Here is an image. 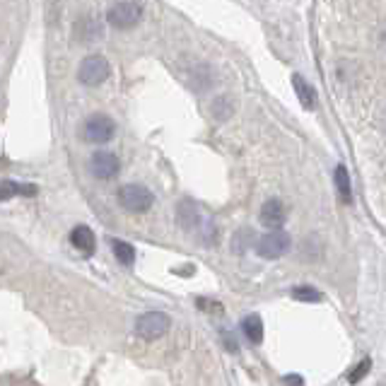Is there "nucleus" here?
<instances>
[{
	"instance_id": "nucleus-1",
	"label": "nucleus",
	"mask_w": 386,
	"mask_h": 386,
	"mask_svg": "<svg viewBox=\"0 0 386 386\" xmlns=\"http://www.w3.org/2000/svg\"><path fill=\"white\" fill-rule=\"evenodd\" d=\"M118 203L128 213H148L155 203V195L143 183H126L118 191Z\"/></svg>"
},
{
	"instance_id": "nucleus-2",
	"label": "nucleus",
	"mask_w": 386,
	"mask_h": 386,
	"mask_svg": "<svg viewBox=\"0 0 386 386\" xmlns=\"http://www.w3.org/2000/svg\"><path fill=\"white\" fill-rule=\"evenodd\" d=\"M109 73H111L109 61L99 54H92V56H87V59H82L80 68H78V80L85 87H99L102 82H106Z\"/></svg>"
},
{
	"instance_id": "nucleus-3",
	"label": "nucleus",
	"mask_w": 386,
	"mask_h": 386,
	"mask_svg": "<svg viewBox=\"0 0 386 386\" xmlns=\"http://www.w3.org/2000/svg\"><path fill=\"white\" fill-rule=\"evenodd\" d=\"M143 20V5L136 0H121L106 12V22L116 29H131Z\"/></svg>"
},
{
	"instance_id": "nucleus-4",
	"label": "nucleus",
	"mask_w": 386,
	"mask_h": 386,
	"mask_svg": "<svg viewBox=\"0 0 386 386\" xmlns=\"http://www.w3.org/2000/svg\"><path fill=\"white\" fill-rule=\"evenodd\" d=\"M169 326H172V319L164 312H145L136 319V333L143 340L162 338L164 333H169Z\"/></svg>"
},
{
	"instance_id": "nucleus-5",
	"label": "nucleus",
	"mask_w": 386,
	"mask_h": 386,
	"mask_svg": "<svg viewBox=\"0 0 386 386\" xmlns=\"http://www.w3.org/2000/svg\"><path fill=\"white\" fill-rule=\"evenodd\" d=\"M113 136H116V123H113L109 116H104V113H94V116L87 118L85 126H82V138H85L87 143L102 145V143H109Z\"/></svg>"
},
{
	"instance_id": "nucleus-6",
	"label": "nucleus",
	"mask_w": 386,
	"mask_h": 386,
	"mask_svg": "<svg viewBox=\"0 0 386 386\" xmlns=\"http://www.w3.org/2000/svg\"><path fill=\"white\" fill-rule=\"evenodd\" d=\"M290 246H293V239H290L288 232L283 230H273L268 234H263L261 239H258L256 244V251L261 258H280L290 251Z\"/></svg>"
},
{
	"instance_id": "nucleus-7",
	"label": "nucleus",
	"mask_w": 386,
	"mask_h": 386,
	"mask_svg": "<svg viewBox=\"0 0 386 386\" xmlns=\"http://www.w3.org/2000/svg\"><path fill=\"white\" fill-rule=\"evenodd\" d=\"M90 169L97 179L109 181L121 172V162H118V157L113 153H94L90 160Z\"/></svg>"
},
{
	"instance_id": "nucleus-8",
	"label": "nucleus",
	"mask_w": 386,
	"mask_h": 386,
	"mask_svg": "<svg viewBox=\"0 0 386 386\" xmlns=\"http://www.w3.org/2000/svg\"><path fill=\"white\" fill-rule=\"evenodd\" d=\"M285 218H288V215H285V205L280 198H268L261 205V223L268 227L270 232L280 230L285 225Z\"/></svg>"
},
{
	"instance_id": "nucleus-9",
	"label": "nucleus",
	"mask_w": 386,
	"mask_h": 386,
	"mask_svg": "<svg viewBox=\"0 0 386 386\" xmlns=\"http://www.w3.org/2000/svg\"><path fill=\"white\" fill-rule=\"evenodd\" d=\"M71 244L78 251H82L85 256H92L94 254V246H97V239H94V232L87 225H78L71 232Z\"/></svg>"
},
{
	"instance_id": "nucleus-10",
	"label": "nucleus",
	"mask_w": 386,
	"mask_h": 386,
	"mask_svg": "<svg viewBox=\"0 0 386 386\" xmlns=\"http://www.w3.org/2000/svg\"><path fill=\"white\" fill-rule=\"evenodd\" d=\"M75 36H78L80 41L90 44V41H97L104 36V27L99 24L94 17H82V20L75 24Z\"/></svg>"
},
{
	"instance_id": "nucleus-11",
	"label": "nucleus",
	"mask_w": 386,
	"mask_h": 386,
	"mask_svg": "<svg viewBox=\"0 0 386 386\" xmlns=\"http://www.w3.org/2000/svg\"><path fill=\"white\" fill-rule=\"evenodd\" d=\"M176 213H179V223L186 232H193L200 227V215H198V205L193 203V200H181L179 208H176Z\"/></svg>"
},
{
	"instance_id": "nucleus-12",
	"label": "nucleus",
	"mask_w": 386,
	"mask_h": 386,
	"mask_svg": "<svg viewBox=\"0 0 386 386\" xmlns=\"http://www.w3.org/2000/svg\"><path fill=\"white\" fill-rule=\"evenodd\" d=\"M335 191H338V198L343 200V203H350L352 200V183H350V172H347L345 164H338L335 167Z\"/></svg>"
},
{
	"instance_id": "nucleus-13",
	"label": "nucleus",
	"mask_w": 386,
	"mask_h": 386,
	"mask_svg": "<svg viewBox=\"0 0 386 386\" xmlns=\"http://www.w3.org/2000/svg\"><path fill=\"white\" fill-rule=\"evenodd\" d=\"M293 87H295V94L300 97V102L305 109H314L316 106V92H314V87L309 85V82L302 78V75H293Z\"/></svg>"
},
{
	"instance_id": "nucleus-14",
	"label": "nucleus",
	"mask_w": 386,
	"mask_h": 386,
	"mask_svg": "<svg viewBox=\"0 0 386 386\" xmlns=\"http://www.w3.org/2000/svg\"><path fill=\"white\" fill-rule=\"evenodd\" d=\"M242 331L246 335V340H249L251 345H258L263 340V321L258 314H249L246 319L242 321Z\"/></svg>"
},
{
	"instance_id": "nucleus-15",
	"label": "nucleus",
	"mask_w": 386,
	"mask_h": 386,
	"mask_svg": "<svg viewBox=\"0 0 386 386\" xmlns=\"http://www.w3.org/2000/svg\"><path fill=\"white\" fill-rule=\"evenodd\" d=\"M36 186L31 183H17V181H3L0 183V200H10L15 195H34Z\"/></svg>"
},
{
	"instance_id": "nucleus-16",
	"label": "nucleus",
	"mask_w": 386,
	"mask_h": 386,
	"mask_svg": "<svg viewBox=\"0 0 386 386\" xmlns=\"http://www.w3.org/2000/svg\"><path fill=\"white\" fill-rule=\"evenodd\" d=\"M111 249H113V256H116L118 263L123 265H133L136 263V249L128 244V242H121V239H113L111 242Z\"/></svg>"
},
{
	"instance_id": "nucleus-17",
	"label": "nucleus",
	"mask_w": 386,
	"mask_h": 386,
	"mask_svg": "<svg viewBox=\"0 0 386 386\" xmlns=\"http://www.w3.org/2000/svg\"><path fill=\"white\" fill-rule=\"evenodd\" d=\"M210 85H213L210 68H208V66H198V68H195V71L191 73V87H193V90H198V92H205Z\"/></svg>"
},
{
	"instance_id": "nucleus-18",
	"label": "nucleus",
	"mask_w": 386,
	"mask_h": 386,
	"mask_svg": "<svg viewBox=\"0 0 386 386\" xmlns=\"http://www.w3.org/2000/svg\"><path fill=\"white\" fill-rule=\"evenodd\" d=\"M232 111H234V104H232V99L230 97H218V99H213V104H210V113L218 121H227V118L232 116Z\"/></svg>"
},
{
	"instance_id": "nucleus-19",
	"label": "nucleus",
	"mask_w": 386,
	"mask_h": 386,
	"mask_svg": "<svg viewBox=\"0 0 386 386\" xmlns=\"http://www.w3.org/2000/svg\"><path fill=\"white\" fill-rule=\"evenodd\" d=\"M293 297L297 302H321L324 300V295H321L316 288H309V285H297L293 290Z\"/></svg>"
},
{
	"instance_id": "nucleus-20",
	"label": "nucleus",
	"mask_w": 386,
	"mask_h": 386,
	"mask_svg": "<svg viewBox=\"0 0 386 386\" xmlns=\"http://www.w3.org/2000/svg\"><path fill=\"white\" fill-rule=\"evenodd\" d=\"M370 367H372L370 360H362V362H360V365L355 367V370H352V375L347 377V382H350V384H360V382H362V379H365L367 372H370Z\"/></svg>"
},
{
	"instance_id": "nucleus-21",
	"label": "nucleus",
	"mask_w": 386,
	"mask_h": 386,
	"mask_svg": "<svg viewBox=\"0 0 386 386\" xmlns=\"http://www.w3.org/2000/svg\"><path fill=\"white\" fill-rule=\"evenodd\" d=\"M285 382H288L290 386H302V379L300 377H288Z\"/></svg>"
}]
</instances>
